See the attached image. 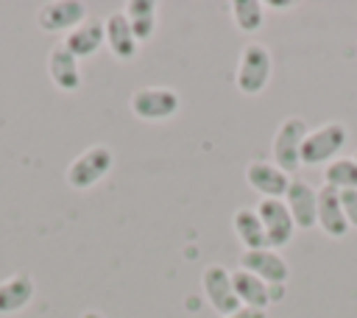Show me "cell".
<instances>
[{"instance_id": "obj_1", "label": "cell", "mask_w": 357, "mask_h": 318, "mask_svg": "<svg viewBox=\"0 0 357 318\" xmlns=\"http://www.w3.org/2000/svg\"><path fill=\"white\" fill-rule=\"evenodd\" d=\"M271 73H273V59H271V50L259 42H248L243 45L240 50V59H237V70H234V84L243 95H259L268 81H271Z\"/></svg>"}, {"instance_id": "obj_2", "label": "cell", "mask_w": 357, "mask_h": 318, "mask_svg": "<svg viewBox=\"0 0 357 318\" xmlns=\"http://www.w3.org/2000/svg\"><path fill=\"white\" fill-rule=\"evenodd\" d=\"M346 139H349V128L340 120H329V123L307 131V137L301 142V165H307V167L329 165L332 159H337Z\"/></svg>"}, {"instance_id": "obj_3", "label": "cell", "mask_w": 357, "mask_h": 318, "mask_svg": "<svg viewBox=\"0 0 357 318\" xmlns=\"http://www.w3.org/2000/svg\"><path fill=\"white\" fill-rule=\"evenodd\" d=\"M128 109L137 120H145V123L170 120L181 109V95L170 86H139L131 92Z\"/></svg>"}, {"instance_id": "obj_4", "label": "cell", "mask_w": 357, "mask_h": 318, "mask_svg": "<svg viewBox=\"0 0 357 318\" xmlns=\"http://www.w3.org/2000/svg\"><path fill=\"white\" fill-rule=\"evenodd\" d=\"M112 167H114V153H112V148L103 145V142H98V145H89L86 151H81V153L67 165L64 179H67V184H70L73 190L81 192V190L95 187Z\"/></svg>"}, {"instance_id": "obj_5", "label": "cell", "mask_w": 357, "mask_h": 318, "mask_svg": "<svg viewBox=\"0 0 357 318\" xmlns=\"http://www.w3.org/2000/svg\"><path fill=\"white\" fill-rule=\"evenodd\" d=\"M307 123L304 117H284L273 134V142H271V162L276 167H282L287 176L293 170H298L301 165V142L307 137Z\"/></svg>"}, {"instance_id": "obj_6", "label": "cell", "mask_w": 357, "mask_h": 318, "mask_svg": "<svg viewBox=\"0 0 357 318\" xmlns=\"http://www.w3.org/2000/svg\"><path fill=\"white\" fill-rule=\"evenodd\" d=\"M201 287H204V296H206L209 307H212L220 318H226V315H231L234 310L243 307L240 298H237V293H234L231 271H226V268L218 265V262H212V265H206V268L201 271Z\"/></svg>"}, {"instance_id": "obj_7", "label": "cell", "mask_w": 357, "mask_h": 318, "mask_svg": "<svg viewBox=\"0 0 357 318\" xmlns=\"http://www.w3.org/2000/svg\"><path fill=\"white\" fill-rule=\"evenodd\" d=\"M257 215L262 220L265 237H268V248L279 251L282 245H287L296 234V223L290 218V209L282 198H262L257 204Z\"/></svg>"}, {"instance_id": "obj_8", "label": "cell", "mask_w": 357, "mask_h": 318, "mask_svg": "<svg viewBox=\"0 0 357 318\" xmlns=\"http://www.w3.org/2000/svg\"><path fill=\"white\" fill-rule=\"evenodd\" d=\"M240 268L254 273L257 279H262L268 287L271 285H287L290 279V265L287 259L273 251V248H254V251H243L240 254Z\"/></svg>"}, {"instance_id": "obj_9", "label": "cell", "mask_w": 357, "mask_h": 318, "mask_svg": "<svg viewBox=\"0 0 357 318\" xmlns=\"http://www.w3.org/2000/svg\"><path fill=\"white\" fill-rule=\"evenodd\" d=\"M86 20V6L81 0H50L36 11V25L47 33L73 31Z\"/></svg>"}, {"instance_id": "obj_10", "label": "cell", "mask_w": 357, "mask_h": 318, "mask_svg": "<svg viewBox=\"0 0 357 318\" xmlns=\"http://www.w3.org/2000/svg\"><path fill=\"white\" fill-rule=\"evenodd\" d=\"M245 181L262 198H284L290 187V176L282 167H276L271 159H251L245 165Z\"/></svg>"}, {"instance_id": "obj_11", "label": "cell", "mask_w": 357, "mask_h": 318, "mask_svg": "<svg viewBox=\"0 0 357 318\" xmlns=\"http://www.w3.org/2000/svg\"><path fill=\"white\" fill-rule=\"evenodd\" d=\"M290 209V218L296 223V229L310 232L315 226V209H318V190L312 184H307L304 179H290V187L282 198Z\"/></svg>"}, {"instance_id": "obj_12", "label": "cell", "mask_w": 357, "mask_h": 318, "mask_svg": "<svg viewBox=\"0 0 357 318\" xmlns=\"http://www.w3.org/2000/svg\"><path fill=\"white\" fill-rule=\"evenodd\" d=\"M315 226L326 234V237H346L349 232V223H346V215H343V206H340V192L332 190V187H318V209H315Z\"/></svg>"}, {"instance_id": "obj_13", "label": "cell", "mask_w": 357, "mask_h": 318, "mask_svg": "<svg viewBox=\"0 0 357 318\" xmlns=\"http://www.w3.org/2000/svg\"><path fill=\"white\" fill-rule=\"evenodd\" d=\"M47 75H50L53 86L61 89V92H75L81 86L78 59L64 47V42H59L47 50Z\"/></svg>"}, {"instance_id": "obj_14", "label": "cell", "mask_w": 357, "mask_h": 318, "mask_svg": "<svg viewBox=\"0 0 357 318\" xmlns=\"http://www.w3.org/2000/svg\"><path fill=\"white\" fill-rule=\"evenodd\" d=\"M103 33H106V45H109V50H112L114 59L128 61V59L137 56L139 42L134 39V31H131V25H128V20H126L123 11H114V14H109L103 20Z\"/></svg>"}, {"instance_id": "obj_15", "label": "cell", "mask_w": 357, "mask_h": 318, "mask_svg": "<svg viewBox=\"0 0 357 318\" xmlns=\"http://www.w3.org/2000/svg\"><path fill=\"white\" fill-rule=\"evenodd\" d=\"M33 276L25 271H17L6 279H0V315H14L25 310L33 298Z\"/></svg>"}, {"instance_id": "obj_16", "label": "cell", "mask_w": 357, "mask_h": 318, "mask_svg": "<svg viewBox=\"0 0 357 318\" xmlns=\"http://www.w3.org/2000/svg\"><path fill=\"white\" fill-rule=\"evenodd\" d=\"M100 45H106V33H103V22L95 17H86L78 28H73L64 36V47L75 56V59H86L95 56L100 50Z\"/></svg>"}, {"instance_id": "obj_17", "label": "cell", "mask_w": 357, "mask_h": 318, "mask_svg": "<svg viewBox=\"0 0 357 318\" xmlns=\"http://www.w3.org/2000/svg\"><path fill=\"white\" fill-rule=\"evenodd\" d=\"M123 14H126V20H128L137 42H148L156 33V25H159V3H153V0H128L126 8H123Z\"/></svg>"}, {"instance_id": "obj_18", "label": "cell", "mask_w": 357, "mask_h": 318, "mask_svg": "<svg viewBox=\"0 0 357 318\" xmlns=\"http://www.w3.org/2000/svg\"><path fill=\"white\" fill-rule=\"evenodd\" d=\"M231 226H234V234L237 240L243 243V251H254V248H268V237H265V229H262V220L257 215V206H240L231 218Z\"/></svg>"}, {"instance_id": "obj_19", "label": "cell", "mask_w": 357, "mask_h": 318, "mask_svg": "<svg viewBox=\"0 0 357 318\" xmlns=\"http://www.w3.org/2000/svg\"><path fill=\"white\" fill-rule=\"evenodd\" d=\"M231 282H234V293H237L240 304H245V307H259V310H268V307H271L268 285H265L262 279H257L254 273L237 268V271H231Z\"/></svg>"}, {"instance_id": "obj_20", "label": "cell", "mask_w": 357, "mask_h": 318, "mask_svg": "<svg viewBox=\"0 0 357 318\" xmlns=\"http://www.w3.org/2000/svg\"><path fill=\"white\" fill-rule=\"evenodd\" d=\"M229 14H231L234 25L243 33H254L265 22V6L259 0H231L229 3Z\"/></svg>"}, {"instance_id": "obj_21", "label": "cell", "mask_w": 357, "mask_h": 318, "mask_svg": "<svg viewBox=\"0 0 357 318\" xmlns=\"http://www.w3.org/2000/svg\"><path fill=\"white\" fill-rule=\"evenodd\" d=\"M324 184L332 190H357V162L349 156H337L324 170Z\"/></svg>"}, {"instance_id": "obj_22", "label": "cell", "mask_w": 357, "mask_h": 318, "mask_svg": "<svg viewBox=\"0 0 357 318\" xmlns=\"http://www.w3.org/2000/svg\"><path fill=\"white\" fill-rule=\"evenodd\" d=\"M340 206L349 229H357V190H340Z\"/></svg>"}, {"instance_id": "obj_23", "label": "cell", "mask_w": 357, "mask_h": 318, "mask_svg": "<svg viewBox=\"0 0 357 318\" xmlns=\"http://www.w3.org/2000/svg\"><path fill=\"white\" fill-rule=\"evenodd\" d=\"M226 318H268V310H259V307H240V310H234L231 315H226Z\"/></svg>"}, {"instance_id": "obj_24", "label": "cell", "mask_w": 357, "mask_h": 318, "mask_svg": "<svg viewBox=\"0 0 357 318\" xmlns=\"http://www.w3.org/2000/svg\"><path fill=\"white\" fill-rule=\"evenodd\" d=\"M268 8H279V11H287V8H293V3H279V0H271V3H268Z\"/></svg>"}, {"instance_id": "obj_25", "label": "cell", "mask_w": 357, "mask_h": 318, "mask_svg": "<svg viewBox=\"0 0 357 318\" xmlns=\"http://www.w3.org/2000/svg\"><path fill=\"white\" fill-rule=\"evenodd\" d=\"M81 318H106V315L98 312V310H86V312H81Z\"/></svg>"}, {"instance_id": "obj_26", "label": "cell", "mask_w": 357, "mask_h": 318, "mask_svg": "<svg viewBox=\"0 0 357 318\" xmlns=\"http://www.w3.org/2000/svg\"><path fill=\"white\" fill-rule=\"evenodd\" d=\"M354 162H357V156H354Z\"/></svg>"}]
</instances>
